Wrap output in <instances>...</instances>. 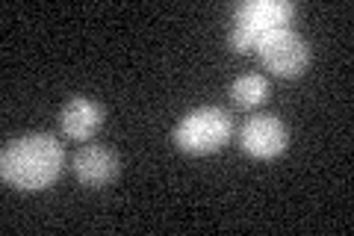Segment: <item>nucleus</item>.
Instances as JSON below:
<instances>
[{
  "mask_svg": "<svg viewBox=\"0 0 354 236\" xmlns=\"http://www.w3.org/2000/svg\"><path fill=\"white\" fill-rule=\"evenodd\" d=\"M266 95H269V77L263 74H239L234 83H230V100L239 109H254L260 107Z\"/></svg>",
  "mask_w": 354,
  "mask_h": 236,
  "instance_id": "obj_8",
  "label": "nucleus"
},
{
  "mask_svg": "<svg viewBox=\"0 0 354 236\" xmlns=\"http://www.w3.org/2000/svg\"><path fill=\"white\" fill-rule=\"evenodd\" d=\"M65 172L62 142L50 133H30L12 139L0 154V177L18 192H41Z\"/></svg>",
  "mask_w": 354,
  "mask_h": 236,
  "instance_id": "obj_1",
  "label": "nucleus"
},
{
  "mask_svg": "<svg viewBox=\"0 0 354 236\" xmlns=\"http://www.w3.org/2000/svg\"><path fill=\"white\" fill-rule=\"evenodd\" d=\"M254 51H257L263 69L274 77H281V80L301 77L310 65V44L290 27H281L260 36Z\"/></svg>",
  "mask_w": 354,
  "mask_h": 236,
  "instance_id": "obj_4",
  "label": "nucleus"
},
{
  "mask_svg": "<svg viewBox=\"0 0 354 236\" xmlns=\"http://www.w3.org/2000/svg\"><path fill=\"white\" fill-rule=\"evenodd\" d=\"M234 136V118L221 107H195L174 127V145L183 154L204 156L225 148Z\"/></svg>",
  "mask_w": 354,
  "mask_h": 236,
  "instance_id": "obj_3",
  "label": "nucleus"
},
{
  "mask_svg": "<svg viewBox=\"0 0 354 236\" xmlns=\"http://www.w3.org/2000/svg\"><path fill=\"white\" fill-rule=\"evenodd\" d=\"M71 168H74V177L86 189H101L115 181L118 156L113 148H106V145H83V148L74 154Z\"/></svg>",
  "mask_w": 354,
  "mask_h": 236,
  "instance_id": "obj_7",
  "label": "nucleus"
},
{
  "mask_svg": "<svg viewBox=\"0 0 354 236\" xmlns=\"http://www.w3.org/2000/svg\"><path fill=\"white\" fill-rule=\"evenodd\" d=\"M106 121V109L92 98L74 95L65 100V107L59 109V127L62 136H68L74 142H88Z\"/></svg>",
  "mask_w": 354,
  "mask_h": 236,
  "instance_id": "obj_6",
  "label": "nucleus"
},
{
  "mask_svg": "<svg viewBox=\"0 0 354 236\" xmlns=\"http://www.w3.org/2000/svg\"><path fill=\"white\" fill-rule=\"evenodd\" d=\"M239 145L254 160H274V156H281L286 151V145H290V130H286L283 121L278 116H272V112H257V116H251L245 125H242Z\"/></svg>",
  "mask_w": 354,
  "mask_h": 236,
  "instance_id": "obj_5",
  "label": "nucleus"
},
{
  "mask_svg": "<svg viewBox=\"0 0 354 236\" xmlns=\"http://www.w3.org/2000/svg\"><path fill=\"white\" fill-rule=\"evenodd\" d=\"M292 18H295V6L290 0H242L234 9V30L227 36L230 51L234 53L254 51L260 36L286 27Z\"/></svg>",
  "mask_w": 354,
  "mask_h": 236,
  "instance_id": "obj_2",
  "label": "nucleus"
}]
</instances>
